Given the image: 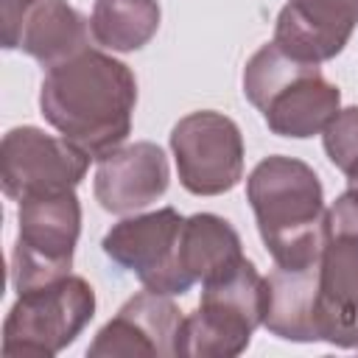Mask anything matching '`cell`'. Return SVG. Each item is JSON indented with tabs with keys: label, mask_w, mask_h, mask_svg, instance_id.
<instances>
[{
	"label": "cell",
	"mask_w": 358,
	"mask_h": 358,
	"mask_svg": "<svg viewBox=\"0 0 358 358\" xmlns=\"http://www.w3.org/2000/svg\"><path fill=\"white\" fill-rule=\"evenodd\" d=\"M134 106V73L95 48L48 67L39 87L42 117L90 159H103L126 143Z\"/></svg>",
	"instance_id": "6da1fadb"
},
{
	"label": "cell",
	"mask_w": 358,
	"mask_h": 358,
	"mask_svg": "<svg viewBox=\"0 0 358 358\" xmlns=\"http://www.w3.org/2000/svg\"><path fill=\"white\" fill-rule=\"evenodd\" d=\"M257 232L282 268L313 266L327 238L324 187L316 171L285 154L260 159L246 179Z\"/></svg>",
	"instance_id": "7a4b0ae2"
},
{
	"label": "cell",
	"mask_w": 358,
	"mask_h": 358,
	"mask_svg": "<svg viewBox=\"0 0 358 358\" xmlns=\"http://www.w3.org/2000/svg\"><path fill=\"white\" fill-rule=\"evenodd\" d=\"M243 95L274 134L294 140L322 134L341 109V92L319 64L285 53L274 39L246 62Z\"/></svg>",
	"instance_id": "3957f363"
},
{
	"label": "cell",
	"mask_w": 358,
	"mask_h": 358,
	"mask_svg": "<svg viewBox=\"0 0 358 358\" xmlns=\"http://www.w3.org/2000/svg\"><path fill=\"white\" fill-rule=\"evenodd\" d=\"M268 305L266 277L252 260H241L229 271L201 282L199 308L182 319L176 355L187 358H235L252 333L263 324Z\"/></svg>",
	"instance_id": "277c9868"
},
{
	"label": "cell",
	"mask_w": 358,
	"mask_h": 358,
	"mask_svg": "<svg viewBox=\"0 0 358 358\" xmlns=\"http://www.w3.org/2000/svg\"><path fill=\"white\" fill-rule=\"evenodd\" d=\"M316 333L341 350H358V190L347 187L327 207L319 255Z\"/></svg>",
	"instance_id": "5b68a950"
},
{
	"label": "cell",
	"mask_w": 358,
	"mask_h": 358,
	"mask_svg": "<svg viewBox=\"0 0 358 358\" xmlns=\"http://www.w3.org/2000/svg\"><path fill=\"white\" fill-rule=\"evenodd\" d=\"M95 316V291L78 274L17 294L3 322L6 355L50 358L70 347Z\"/></svg>",
	"instance_id": "8992f818"
},
{
	"label": "cell",
	"mask_w": 358,
	"mask_h": 358,
	"mask_svg": "<svg viewBox=\"0 0 358 358\" xmlns=\"http://www.w3.org/2000/svg\"><path fill=\"white\" fill-rule=\"evenodd\" d=\"M17 221L20 229L11 249V288L25 294L70 274L81 235V204L76 190L22 199Z\"/></svg>",
	"instance_id": "52a82bcc"
},
{
	"label": "cell",
	"mask_w": 358,
	"mask_h": 358,
	"mask_svg": "<svg viewBox=\"0 0 358 358\" xmlns=\"http://www.w3.org/2000/svg\"><path fill=\"white\" fill-rule=\"evenodd\" d=\"M179 182L193 196H221L243 176V137L232 117L199 109L171 129Z\"/></svg>",
	"instance_id": "ba28073f"
},
{
	"label": "cell",
	"mask_w": 358,
	"mask_h": 358,
	"mask_svg": "<svg viewBox=\"0 0 358 358\" xmlns=\"http://www.w3.org/2000/svg\"><path fill=\"white\" fill-rule=\"evenodd\" d=\"M182 224L185 215H179L173 207L131 215L112 224L101 241V249L112 263L131 271L143 288L165 296H182L193 288L179 268Z\"/></svg>",
	"instance_id": "9c48e42d"
},
{
	"label": "cell",
	"mask_w": 358,
	"mask_h": 358,
	"mask_svg": "<svg viewBox=\"0 0 358 358\" xmlns=\"http://www.w3.org/2000/svg\"><path fill=\"white\" fill-rule=\"evenodd\" d=\"M90 157L62 134H45L36 126H17L0 143V182L14 201L48 193L76 190L87 176Z\"/></svg>",
	"instance_id": "30bf717a"
},
{
	"label": "cell",
	"mask_w": 358,
	"mask_h": 358,
	"mask_svg": "<svg viewBox=\"0 0 358 358\" xmlns=\"http://www.w3.org/2000/svg\"><path fill=\"white\" fill-rule=\"evenodd\" d=\"M182 310L171 296L157 291H140L120 305V310L95 333L87 347L90 358H117V355H176Z\"/></svg>",
	"instance_id": "8fae6325"
},
{
	"label": "cell",
	"mask_w": 358,
	"mask_h": 358,
	"mask_svg": "<svg viewBox=\"0 0 358 358\" xmlns=\"http://www.w3.org/2000/svg\"><path fill=\"white\" fill-rule=\"evenodd\" d=\"M171 168L165 151L157 143L140 140L131 145H120L98 159L92 190L106 213L129 215L165 196Z\"/></svg>",
	"instance_id": "7c38bea8"
},
{
	"label": "cell",
	"mask_w": 358,
	"mask_h": 358,
	"mask_svg": "<svg viewBox=\"0 0 358 358\" xmlns=\"http://www.w3.org/2000/svg\"><path fill=\"white\" fill-rule=\"evenodd\" d=\"M358 25V0H288L274 22V42L305 62L336 59Z\"/></svg>",
	"instance_id": "4fadbf2b"
},
{
	"label": "cell",
	"mask_w": 358,
	"mask_h": 358,
	"mask_svg": "<svg viewBox=\"0 0 358 358\" xmlns=\"http://www.w3.org/2000/svg\"><path fill=\"white\" fill-rule=\"evenodd\" d=\"M316 280L319 260L305 268H282L277 266L268 277V305L263 327L285 341L310 344L319 341L316 333Z\"/></svg>",
	"instance_id": "5bb4252c"
},
{
	"label": "cell",
	"mask_w": 358,
	"mask_h": 358,
	"mask_svg": "<svg viewBox=\"0 0 358 358\" xmlns=\"http://www.w3.org/2000/svg\"><path fill=\"white\" fill-rule=\"evenodd\" d=\"M17 48L53 67L90 48V25L67 0H39L22 17Z\"/></svg>",
	"instance_id": "9a60e30c"
},
{
	"label": "cell",
	"mask_w": 358,
	"mask_h": 358,
	"mask_svg": "<svg viewBox=\"0 0 358 358\" xmlns=\"http://www.w3.org/2000/svg\"><path fill=\"white\" fill-rule=\"evenodd\" d=\"M243 257L241 235L227 218L215 213H196L185 218L179 235V268L190 285L229 271Z\"/></svg>",
	"instance_id": "2e32d148"
},
{
	"label": "cell",
	"mask_w": 358,
	"mask_h": 358,
	"mask_svg": "<svg viewBox=\"0 0 358 358\" xmlns=\"http://www.w3.org/2000/svg\"><path fill=\"white\" fill-rule=\"evenodd\" d=\"M157 0H95L90 14L92 39L115 53H131L145 48L159 31Z\"/></svg>",
	"instance_id": "e0dca14e"
},
{
	"label": "cell",
	"mask_w": 358,
	"mask_h": 358,
	"mask_svg": "<svg viewBox=\"0 0 358 358\" xmlns=\"http://www.w3.org/2000/svg\"><path fill=\"white\" fill-rule=\"evenodd\" d=\"M327 159L344 173L347 185L358 190V106L338 109L322 131Z\"/></svg>",
	"instance_id": "ac0fdd59"
},
{
	"label": "cell",
	"mask_w": 358,
	"mask_h": 358,
	"mask_svg": "<svg viewBox=\"0 0 358 358\" xmlns=\"http://www.w3.org/2000/svg\"><path fill=\"white\" fill-rule=\"evenodd\" d=\"M34 3H39V0H0V22H3V48L6 50L17 48L22 17L28 14V8Z\"/></svg>",
	"instance_id": "d6986e66"
}]
</instances>
